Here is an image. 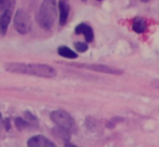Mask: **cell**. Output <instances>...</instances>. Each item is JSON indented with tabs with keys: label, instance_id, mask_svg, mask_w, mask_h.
<instances>
[{
	"label": "cell",
	"instance_id": "obj_1",
	"mask_svg": "<svg viewBox=\"0 0 159 147\" xmlns=\"http://www.w3.org/2000/svg\"><path fill=\"white\" fill-rule=\"evenodd\" d=\"M5 69L11 73H20V74H30V75H37L42 78H53L56 77V70L47 65V64H35V63H19L12 62L7 63L5 65Z\"/></svg>",
	"mask_w": 159,
	"mask_h": 147
},
{
	"label": "cell",
	"instance_id": "obj_2",
	"mask_svg": "<svg viewBox=\"0 0 159 147\" xmlns=\"http://www.w3.org/2000/svg\"><path fill=\"white\" fill-rule=\"evenodd\" d=\"M56 17V0H42L39 10L37 22L45 30H50L53 26Z\"/></svg>",
	"mask_w": 159,
	"mask_h": 147
},
{
	"label": "cell",
	"instance_id": "obj_3",
	"mask_svg": "<svg viewBox=\"0 0 159 147\" xmlns=\"http://www.w3.org/2000/svg\"><path fill=\"white\" fill-rule=\"evenodd\" d=\"M50 117L51 120L60 127H63L66 128L67 131H70L71 133L76 132L77 131V126H76V122L73 120V117L66 112V111H62V110H55L50 114Z\"/></svg>",
	"mask_w": 159,
	"mask_h": 147
},
{
	"label": "cell",
	"instance_id": "obj_4",
	"mask_svg": "<svg viewBox=\"0 0 159 147\" xmlns=\"http://www.w3.org/2000/svg\"><path fill=\"white\" fill-rule=\"evenodd\" d=\"M14 25H15V30L20 35L27 33L30 31V28H31V21H30L29 15L22 10H17V12L15 14Z\"/></svg>",
	"mask_w": 159,
	"mask_h": 147
},
{
	"label": "cell",
	"instance_id": "obj_5",
	"mask_svg": "<svg viewBox=\"0 0 159 147\" xmlns=\"http://www.w3.org/2000/svg\"><path fill=\"white\" fill-rule=\"evenodd\" d=\"M14 7H15V1L11 0L9 5L2 10V14L0 16V32L1 33H5L7 31V27H9L12 12H14Z\"/></svg>",
	"mask_w": 159,
	"mask_h": 147
},
{
	"label": "cell",
	"instance_id": "obj_6",
	"mask_svg": "<svg viewBox=\"0 0 159 147\" xmlns=\"http://www.w3.org/2000/svg\"><path fill=\"white\" fill-rule=\"evenodd\" d=\"M27 146L29 147H53L55 143L52 141H50L47 137L41 136V135H37V136L31 137L27 141Z\"/></svg>",
	"mask_w": 159,
	"mask_h": 147
},
{
	"label": "cell",
	"instance_id": "obj_7",
	"mask_svg": "<svg viewBox=\"0 0 159 147\" xmlns=\"http://www.w3.org/2000/svg\"><path fill=\"white\" fill-rule=\"evenodd\" d=\"M78 67L81 68H86V69H91L94 72H101V73H109V74H120L119 70H116L111 67L103 65V64H80Z\"/></svg>",
	"mask_w": 159,
	"mask_h": 147
},
{
	"label": "cell",
	"instance_id": "obj_8",
	"mask_svg": "<svg viewBox=\"0 0 159 147\" xmlns=\"http://www.w3.org/2000/svg\"><path fill=\"white\" fill-rule=\"evenodd\" d=\"M75 32L77 33V35H83L84 36V40H86V42H92V40H93V31H92V28L88 26V25H86V23H80L76 28H75Z\"/></svg>",
	"mask_w": 159,
	"mask_h": 147
},
{
	"label": "cell",
	"instance_id": "obj_9",
	"mask_svg": "<svg viewBox=\"0 0 159 147\" xmlns=\"http://www.w3.org/2000/svg\"><path fill=\"white\" fill-rule=\"evenodd\" d=\"M58 9H60V25H65L68 17L70 12V6L66 0H61L58 2Z\"/></svg>",
	"mask_w": 159,
	"mask_h": 147
},
{
	"label": "cell",
	"instance_id": "obj_10",
	"mask_svg": "<svg viewBox=\"0 0 159 147\" xmlns=\"http://www.w3.org/2000/svg\"><path fill=\"white\" fill-rule=\"evenodd\" d=\"M132 27H133L134 32H137V33H143V32H145V30H147V22H145V20L142 19V17H135V19L133 20Z\"/></svg>",
	"mask_w": 159,
	"mask_h": 147
},
{
	"label": "cell",
	"instance_id": "obj_11",
	"mask_svg": "<svg viewBox=\"0 0 159 147\" xmlns=\"http://www.w3.org/2000/svg\"><path fill=\"white\" fill-rule=\"evenodd\" d=\"M57 52L61 57H65V58H70V59H76L77 58V53H75L71 48H68L66 46H60L57 48Z\"/></svg>",
	"mask_w": 159,
	"mask_h": 147
},
{
	"label": "cell",
	"instance_id": "obj_12",
	"mask_svg": "<svg viewBox=\"0 0 159 147\" xmlns=\"http://www.w3.org/2000/svg\"><path fill=\"white\" fill-rule=\"evenodd\" d=\"M53 133L56 135V136H58V137H61L63 141H70V136H71V132L70 131H67L66 128H63V127H56V128H53Z\"/></svg>",
	"mask_w": 159,
	"mask_h": 147
},
{
	"label": "cell",
	"instance_id": "obj_13",
	"mask_svg": "<svg viewBox=\"0 0 159 147\" xmlns=\"http://www.w3.org/2000/svg\"><path fill=\"white\" fill-rule=\"evenodd\" d=\"M75 48L77 52H86L88 49L87 42H75Z\"/></svg>",
	"mask_w": 159,
	"mask_h": 147
},
{
	"label": "cell",
	"instance_id": "obj_14",
	"mask_svg": "<svg viewBox=\"0 0 159 147\" xmlns=\"http://www.w3.org/2000/svg\"><path fill=\"white\" fill-rule=\"evenodd\" d=\"M24 117H25V121L26 122H36V117L35 116H32L31 115V112H29V111H25V115H24Z\"/></svg>",
	"mask_w": 159,
	"mask_h": 147
},
{
	"label": "cell",
	"instance_id": "obj_15",
	"mask_svg": "<svg viewBox=\"0 0 159 147\" xmlns=\"http://www.w3.org/2000/svg\"><path fill=\"white\" fill-rule=\"evenodd\" d=\"M15 124L17 125V128H19V130H21L22 127H25V126L27 125V122H26L25 120H22V119H20V117H17V119L15 120Z\"/></svg>",
	"mask_w": 159,
	"mask_h": 147
},
{
	"label": "cell",
	"instance_id": "obj_16",
	"mask_svg": "<svg viewBox=\"0 0 159 147\" xmlns=\"http://www.w3.org/2000/svg\"><path fill=\"white\" fill-rule=\"evenodd\" d=\"M11 0H0V12L9 5V2H10Z\"/></svg>",
	"mask_w": 159,
	"mask_h": 147
},
{
	"label": "cell",
	"instance_id": "obj_17",
	"mask_svg": "<svg viewBox=\"0 0 159 147\" xmlns=\"http://www.w3.org/2000/svg\"><path fill=\"white\" fill-rule=\"evenodd\" d=\"M153 85H154V86H157V88H159V79L153 80Z\"/></svg>",
	"mask_w": 159,
	"mask_h": 147
},
{
	"label": "cell",
	"instance_id": "obj_18",
	"mask_svg": "<svg viewBox=\"0 0 159 147\" xmlns=\"http://www.w3.org/2000/svg\"><path fill=\"white\" fill-rule=\"evenodd\" d=\"M142 1H144V2H148V1H150V0H142Z\"/></svg>",
	"mask_w": 159,
	"mask_h": 147
},
{
	"label": "cell",
	"instance_id": "obj_19",
	"mask_svg": "<svg viewBox=\"0 0 159 147\" xmlns=\"http://www.w3.org/2000/svg\"><path fill=\"white\" fill-rule=\"evenodd\" d=\"M0 121H1V114H0Z\"/></svg>",
	"mask_w": 159,
	"mask_h": 147
},
{
	"label": "cell",
	"instance_id": "obj_20",
	"mask_svg": "<svg viewBox=\"0 0 159 147\" xmlns=\"http://www.w3.org/2000/svg\"><path fill=\"white\" fill-rule=\"evenodd\" d=\"M82 1H87V0H82Z\"/></svg>",
	"mask_w": 159,
	"mask_h": 147
},
{
	"label": "cell",
	"instance_id": "obj_21",
	"mask_svg": "<svg viewBox=\"0 0 159 147\" xmlns=\"http://www.w3.org/2000/svg\"><path fill=\"white\" fill-rule=\"evenodd\" d=\"M98 1H102V0H98Z\"/></svg>",
	"mask_w": 159,
	"mask_h": 147
}]
</instances>
